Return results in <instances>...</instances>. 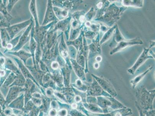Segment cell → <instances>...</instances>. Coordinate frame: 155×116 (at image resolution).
<instances>
[{"label":"cell","mask_w":155,"mask_h":116,"mask_svg":"<svg viewBox=\"0 0 155 116\" xmlns=\"http://www.w3.org/2000/svg\"><path fill=\"white\" fill-rule=\"evenodd\" d=\"M116 1H112L111 2L109 1H105L103 7L100 10L94 21L103 22L109 28L115 25L128 8L124 6H117L115 3Z\"/></svg>","instance_id":"cell-1"},{"label":"cell","mask_w":155,"mask_h":116,"mask_svg":"<svg viewBox=\"0 0 155 116\" xmlns=\"http://www.w3.org/2000/svg\"><path fill=\"white\" fill-rule=\"evenodd\" d=\"M136 98V107L142 111H148L153 110V103L155 98V90L148 91L144 86H142L137 90Z\"/></svg>","instance_id":"cell-2"},{"label":"cell","mask_w":155,"mask_h":116,"mask_svg":"<svg viewBox=\"0 0 155 116\" xmlns=\"http://www.w3.org/2000/svg\"><path fill=\"white\" fill-rule=\"evenodd\" d=\"M96 104L102 109L104 114L110 112L109 108L112 111L119 109L126 108V107L122 103L114 98V97H96Z\"/></svg>","instance_id":"cell-3"},{"label":"cell","mask_w":155,"mask_h":116,"mask_svg":"<svg viewBox=\"0 0 155 116\" xmlns=\"http://www.w3.org/2000/svg\"><path fill=\"white\" fill-rule=\"evenodd\" d=\"M143 42L139 37L130 40H127L122 41L118 43L115 47L110 52V55H113L118 52L122 51L124 49L130 46L135 45L143 44Z\"/></svg>","instance_id":"cell-4"},{"label":"cell","mask_w":155,"mask_h":116,"mask_svg":"<svg viewBox=\"0 0 155 116\" xmlns=\"http://www.w3.org/2000/svg\"><path fill=\"white\" fill-rule=\"evenodd\" d=\"M87 97H113L105 90H103L101 86L98 84L95 79H93L92 83L88 86L87 90Z\"/></svg>","instance_id":"cell-5"},{"label":"cell","mask_w":155,"mask_h":116,"mask_svg":"<svg viewBox=\"0 0 155 116\" xmlns=\"http://www.w3.org/2000/svg\"><path fill=\"white\" fill-rule=\"evenodd\" d=\"M93 78L95 79L103 90L110 95L113 97H116L117 93L114 86L109 80L104 77H98L94 74H91Z\"/></svg>","instance_id":"cell-6"},{"label":"cell","mask_w":155,"mask_h":116,"mask_svg":"<svg viewBox=\"0 0 155 116\" xmlns=\"http://www.w3.org/2000/svg\"><path fill=\"white\" fill-rule=\"evenodd\" d=\"M149 49L143 48V51L138 57L136 63L130 68L127 69V71L129 74L134 75L137 70L146 61V60L149 59H153V56L149 55Z\"/></svg>","instance_id":"cell-7"},{"label":"cell","mask_w":155,"mask_h":116,"mask_svg":"<svg viewBox=\"0 0 155 116\" xmlns=\"http://www.w3.org/2000/svg\"><path fill=\"white\" fill-rule=\"evenodd\" d=\"M90 113L95 116H129L133 114L132 110L127 107L126 108L112 110L107 114H97Z\"/></svg>","instance_id":"cell-8"},{"label":"cell","mask_w":155,"mask_h":116,"mask_svg":"<svg viewBox=\"0 0 155 116\" xmlns=\"http://www.w3.org/2000/svg\"><path fill=\"white\" fill-rule=\"evenodd\" d=\"M32 21V19H31L21 23L14 25L10 27L8 29V31L11 39H13L15 35L17 34L24 28L26 27L28 25H30Z\"/></svg>","instance_id":"cell-9"},{"label":"cell","mask_w":155,"mask_h":116,"mask_svg":"<svg viewBox=\"0 0 155 116\" xmlns=\"http://www.w3.org/2000/svg\"><path fill=\"white\" fill-rule=\"evenodd\" d=\"M100 34L98 33L95 39L92 40V43L88 45L89 50V55L90 54L88 57L91 56L92 54L94 55V56H95L97 54H101V45L100 44Z\"/></svg>","instance_id":"cell-10"},{"label":"cell","mask_w":155,"mask_h":116,"mask_svg":"<svg viewBox=\"0 0 155 116\" xmlns=\"http://www.w3.org/2000/svg\"><path fill=\"white\" fill-rule=\"evenodd\" d=\"M32 25L33 24L31 22L29 27L27 28L26 31L22 34L20 39H19V42L17 45V46H15L13 49L14 51L17 52L18 50H19L27 42L30 36V33L31 30Z\"/></svg>","instance_id":"cell-11"},{"label":"cell","mask_w":155,"mask_h":116,"mask_svg":"<svg viewBox=\"0 0 155 116\" xmlns=\"http://www.w3.org/2000/svg\"><path fill=\"white\" fill-rule=\"evenodd\" d=\"M57 18L55 14L53 8L52 6L51 1H48V4L47 10H46L45 15L44 19L42 24V26H44L49 22L53 21H55Z\"/></svg>","instance_id":"cell-12"},{"label":"cell","mask_w":155,"mask_h":116,"mask_svg":"<svg viewBox=\"0 0 155 116\" xmlns=\"http://www.w3.org/2000/svg\"><path fill=\"white\" fill-rule=\"evenodd\" d=\"M72 67L76 74L80 80L83 81L86 80L85 73L84 72V68L79 65L75 59H71L70 60Z\"/></svg>","instance_id":"cell-13"},{"label":"cell","mask_w":155,"mask_h":116,"mask_svg":"<svg viewBox=\"0 0 155 116\" xmlns=\"http://www.w3.org/2000/svg\"><path fill=\"white\" fill-rule=\"evenodd\" d=\"M113 35V39L112 42H111L109 45V47L110 48L115 47L118 43L126 39L121 33L117 25L114 31Z\"/></svg>","instance_id":"cell-14"},{"label":"cell","mask_w":155,"mask_h":116,"mask_svg":"<svg viewBox=\"0 0 155 116\" xmlns=\"http://www.w3.org/2000/svg\"><path fill=\"white\" fill-rule=\"evenodd\" d=\"M81 32H82L83 36L82 52L85 59V67L84 68V72H85V73H89L88 62L89 50L88 45L87 43L86 39L84 37V33H83L82 29L81 30Z\"/></svg>","instance_id":"cell-15"},{"label":"cell","mask_w":155,"mask_h":116,"mask_svg":"<svg viewBox=\"0 0 155 116\" xmlns=\"http://www.w3.org/2000/svg\"><path fill=\"white\" fill-rule=\"evenodd\" d=\"M121 1V4L123 6L127 8L129 7L142 8L143 7V0H123Z\"/></svg>","instance_id":"cell-16"},{"label":"cell","mask_w":155,"mask_h":116,"mask_svg":"<svg viewBox=\"0 0 155 116\" xmlns=\"http://www.w3.org/2000/svg\"><path fill=\"white\" fill-rule=\"evenodd\" d=\"M83 105L90 113L93 114H104L103 111L95 103H90L87 102L83 103Z\"/></svg>","instance_id":"cell-17"},{"label":"cell","mask_w":155,"mask_h":116,"mask_svg":"<svg viewBox=\"0 0 155 116\" xmlns=\"http://www.w3.org/2000/svg\"><path fill=\"white\" fill-rule=\"evenodd\" d=\"M153 66H150L146 71L141 73V74L139 75L136 76V77H135L133 79L130 80V84H131L132 87L134 89H135L138 84L143 80V79L146 75V74L153 69Z\"/></svg>","instance_id":"cell-18"},{"label":"cell","mask_w":155,"mask_h":116,"mask_svg":"<svg viewBox=\"0 0 155 116\" xmlns=\"http://www.w3.org/2000/svg\"><path fill=\"white\" fill-rule=\"evenodd\" d=\"M83 36L82 32L81 31V33L80 34L79 36L78 37L77 39L75 40L70 41L67 42L68 45H72L77 50V52L81 50L83 48Z\"/></svg>","instance_id":"cell-19"},{"label":"cell","mask_w":155,"mask_h":116,"mask_svg":"<svg viewBox=\"0 0 155 116\" xmlns=\"http://www.w3.org/2000/svg\"><path fill=\"white\" fill-rule=\"evenodd\" d=\"M117 26V25L115 24L114 26L110 28L107 32L104 33L103 36L101 38V39L100 40V44L101 45H102L103 44L105 43V42H107V41H108L110 39L111 37L114 34V31H115Z\"/></svg>","instance_id":"cell-20"},{"label":"cell","mask_w":155,"mask_h":116,"mask_svg":"<svg viewBox=\"0 0 155 116\" xmlns=\"http://www.w3.org/2000/svg\"><path fill=\"white\" fill-rule=\"evenodd\" d=\"M29 9H30L31 12V13L32 16L34 18L35 22H36V31L38 30L39 26L38 22L37 12L36 11V2L35 1H32L31 2Z\"/></svg>","instance_id":"cell-21"},{"label":"cell","mask_w":155,"mask_h":116,"mask_svg":"<svg viewBox=\"0 0 155 116\" xmlns=\"http://www.w3.org/2000/svg\"><path fill=\"white\" fill-rule=\"evenodd\" d=\"M59 51H60L61 54L63 57L65 58L68 57V49L67 45L65 43L63 36H62V39H61V42L60 46H59Z\"/></svg>","instance_id":"cell-22"},{"label":"cell","mask_w":155,"mask_h":116,"mask_svg":"<svg viewBox=\"0 0 155 116\" xmlns=\"http://www.w3.org/2000/svg\"><path fill=\"white\" fill-rule=\"evenodd\" d=\"M12 53L20 58L21 60L25 62V63H26V60L31 56V54L28 53V52L24 50H20L18 52H13Z\"/></svg>","instance_id":"cell-23"},{"label":"cell","mask_w":155,"mask_h":116,"mask_svg":"<svg viewBox=\"0 0 155 116\" xmlns=\"http://www.w3.org/2000/svg\"><path fill=\"white\" fill-rule=\"evenodd\" d=\"M76 60L79 65L85 68V59L84 55H83L82 49L77 52Z\"/></svg>","instance_id":"cell-24"},{"label":"cell","mask_w":155,"mask_h":116,"mask_svg":"<svg viewBox=\"0 0 155 116\" xmlns=\"http://www.w3.org/2000/svg\"><path fill=\"white\" fill-rule=\"evenodd\" d=\"M16 61L18 63V66H19L20 69L21 71L22 72L24 76L26 77H30L31 78L33 79V78L32 77L30 73H29V72L28 71V69L25 67V66H24L23 63H21V62L18 59H16Z\"/></svg>","instance_id":"cell-25"},{"label":"cell","mask_w":155,"mask_h":116,"mask_svg":"<svg viewBox=\"0 0 155 116\" xmlns=\"http://www.w3.org/2000/svg\"><path fill=\"white\" fill-rule=\"evenodd\" d=\"M84 28V27H83ZM83 27H80L77 28L75 29H72L70 33V41L75 40L80 34V32L83 28Z\"/></svg>","instance_id":"cell-26"},{"label":"cell","mask_w":155,"mask_h":116,"mask_svg":"<svg viewBox=\"0 0 155 116\" xmlns=\"http://www.w3.org/2000/svg\"><path fill=\"white\" fill-rule=\"evenodd\" d=\"M96 15V12L94 7H91V9L85 14V18L86 21L91 22L94 18H95Z\"/></svg>","instance_id":"cell-27"},{"label":"cell","mask_w":155,"mask_h":116,"mask_svg":"<svg viewBox=\"0 0 155 116\" xmlns=\"http://www.w3.org/2000/svg\"><path fill=\"white\" fill-rule=\"evenodd\" d=\"M55 14L59 18H64L67 17L68 15V11L67 10L61 9L58 8H54Z\"/></svg>","instance_id":"cell-28"},{"label":"cell","mask_w":155,"mask_h":116,"mask_svg":"<svg viewBox=\"0 0 155 116\" xmlns=\"http://www.w3.org/2000/svg\"><path fill=\"white\" fill-rule=\"evenodd\" d=\"M76 86L77 89L82 92L85 93L88 90V86L83 83L82 80L78 79L76 81Z\"/></svg>","instance_id":"cell-29"},{"label":"cell","mask_w":155,"mask_h":116,"mask_svg":"<svg viewBox=\"0 0 155 116\" xmlns=\"http://www.w3.org/2000/svg\"><path fill=\"white\" fill-rule=\"evenodd\" d=\"M100 27L101 26L100 24L91 22V25L88 28L92 32L98 33L100 31Z\"/></svg>","instance_id":"cell-30"},{"label":"cell","mask_w":155,"mask_h":116,"mask_svg":"<svg viewBox=\"0 0 155 116\" xmlns=\"http://www.w3.org/2000/svg\"><path fill=\"white\" fill-rule=\"evenodd\" d=\"M30 47L32 55L34 56L35 50L36 49V43L33 37H32L31 39Z\"/></svg>","instance_id":"cell-31"},{"label":"cell","mask_w":155,"mask_h":116,"mask_svg":"<svg viewBox=\"0 0 155 116\" xmlns=\"http://www.w3.org/2000/svg\"><path fill=\"white\" fill-rule=\"evenodd\" d=\"M70 114L72 116H87L83 114L81 112L78 111V110L73 109L70 111Z\"/></svg>","instance_id":"cell-32"},{"label":"cell","mask_w":155,"mask_h":116,"mask_svg":"<svg viewBox=\"0 0 155 116\" xmlns=\"http://www.w3.org/2000/svg\"><path fill=\"white\" fill-rule=\"evenodd\" d=\"M100 26H101V27H100V31H101L103 33H105L110 28L107 26L101 24H100Z\"/></svg>","instance_id":"cell-33"},{"label":"cell","mask_w":155,"mask_h":116,"mask_svg":"<svg viewBox=\"0 0 155 116\" xmlns=\"http://www.w3.org/2000/svg\"><path fill=\"white\" fill-rule=\"evenodd\" d=\"M105 1H104V2H103V1H101L98 2V3L96 5L97 9L98 10H101L102 9L104 6V3H105Z\"/></svg>","instance_id":"cell-34"},{"label":"cell","mask_w":155,"mask_h":116,"mask_svg":"<svg viewBox=\"0 0 155 116\" xmlns=\"http://www.w3.org/2000/svg\"><path fill=\"white\" fill-rule=\"evenodd\" d=\"M59 64L56 61L53 62L51 64V67L52 69L54 70H56L58 68Z\"/></svg>","instance_id":"cell-35"},{"label":"cell","mask_w":155,"mask_h":116,"mask_svg":"<svg viewBox=\"0 0 155 116\" xmlns=\"http://www.w3.org/2000/svg\"><path fill=\"white\" fill-rule=\"evenodd\" d=\"M58 114L60 116H67V111L66 110H61L59 111Z\"/></svg>","instance_id":"cell-36"},{"label":"cell","mask_w":155,"mask_h":116,"mask_svg":"<svg viewBox=\"0 0 155 116\" xmlns=\"http://www.w3.org/2000/svg\"><path fill=\"white\" fill-rule=\"evenodd\" d=\"M5 101L2 95L0 93V104H1V105H2L3 104H4V103H5Z\"/></svg>","instance_id":"cell-37"},{"label":"cell","mask_w":155,"mask_h":116,"mask_svg":"<svg viewBox=\"0 0 155 116\" xmlns=\"http://www.w3.org/2000/svg\"><path fill=\"white\" fill-rule=\"evenodd\" d=\"M95 60L96 62L99 63L102 61V58L101 56H98L95 58Z\"/></svg>","instance_id":"cell-38"},{"label":"cell","mask_w":155,"mask_h":116,"mask_svg":"<svg viewBox=\"0 0 155 116\" xmlns=\"http://www.w3.org/2000/svg\"><path fill=\"white\" fill-rule=\"evenodd\" d=\"M56 111L55 110H51L49 114L51 116H55L56 115Z\"/></svg>","instance_id":"cell-39"},{"label":"cell","mask_w":155,"mask_h":116,"mask_svg":"<svg viewBox=\"0 0 155 116\" xmlns=\"http://www.w3.org/2000/svg\"><path fill=\"white\" fill-rule=\"evenodd\" d=\"M93 66H94V68H95V69H98V68H99L100 67L99 63L95 62V63H94Z\"/></svg>","instance_id":"cell-40"},{"label":"cell","mask_w":155,"mask_h":116,"mask_svg":"<svg viewBox=\"0 0 155 116\" xmlns=\"http://www.w3.org/2000/svg\"><path fill=\"white\" fill-rule=\"evenodd\" d=\"M149 45H150V46H149V49H150V48L155 46V41H150Z\"/></svg>","instance_id":"cell-41"}]
</instances>
